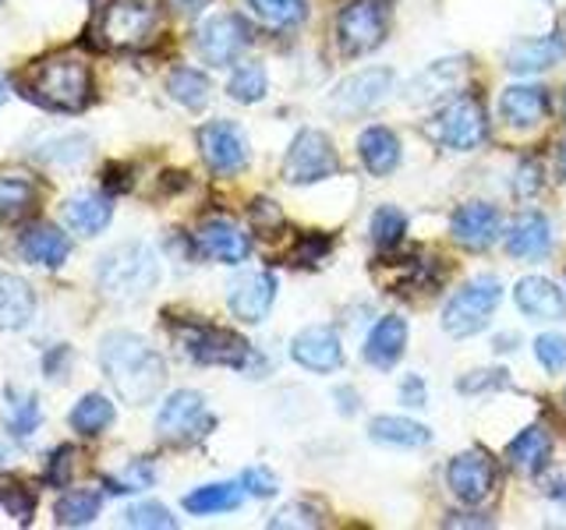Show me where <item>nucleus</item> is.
Returning <instances> with one entry per match:
<instances>
[{
  "label": "nucleus",
  "mask_w": 566,
  "mask_h": 530,
  "mask_svg": "<svg viewBox=\"0 0 566 530\" xmlns=\"http://www.w3.org/2000/svg\"><path fill=\"white\" fill-rule=\"evenodd\" d=\"M99 368L114 393L132 406L149 403L167 379L164 358L138 332H106L99 343Z\"/></svg>",
  "instance_id": "1"
},
{
  "label": "nucleus",
  "mask_w": 566,
  "mask_h": 530,
  "mask_svg": "<svg viewBox=\"0 0 566 530\" xmlns=\"http://www.w3.org/2000/svg\"><path fill=\"white\" fill-rule=\"evenodd\" d=\"M22 96L40 103L43 110L53 114H82L93 103V71L85 61L61 53V57H46L32 64V71L22 78Z\"/></svg>",
  "instance_id": "2"
},
{
  "label": "nucleus",
  "mask_w": 566,
  "mask_h": 530,
  "mask_svg": "<svg viewBox=\"0 0 566 530\" xmlns=\"http://www.w3.org/2000/svg\"><path fill=\"white\" fill-rule=\"evenodd\" d=\"M159 283V258L149 244L142 241H128V244H117L111 247L99 265H96V287L106 300H128L146 297L153 287Z\"/></svg>",
  "instance_id": "3"
},
{
  "label": "nucleus",
  "mask_w": 566,
  "mask_h": 530,
  "mask_svg": "<svg viewBox=\"0 0 566 530\" xmlns=\"http://www.w3.org/2000/svg\"><path fill=\"white\" fill-rule=\"evenodd\" d=\"M153 29L156 11L146 0H106L88 25V35L103 50H138L153 40Z\"/></svg>",
  "instance_id": "4"
},
{
  "label": "nucleus",
  "mask_w": 566,
  "mask_h": 530,
  "mask_svg": "<svg viewBox=\"0 0 566 530\" xmlns=\"http://www.w3.org/2000/svg\"><path fill=\"white\" fill-rule=\"evenodd\" d=\"M503 300V283L495 276H474L442 308V329L450 336H474L489 326V315Z\"/></svg>",
  "instance_id": "5"
},
{
  "label": "nucleus",
  "mask_w": 566,
  "mask_h": 530,
  "mask_svg": "<svg viewBox=\"0 0 566 530\" xmlns=\"http://www.w3.org/2000/svg\"><path fill=\"white\" fill-rule=\"evenodd\" d=\"M389 32V11L382 0H350L336 14V43L347 57L371 53Z\"/></svg>",
  "instance_id": "6"
},
{
  "label": "nucleus",
  "mask_w": 566,
  "mask_h": 530,
  "mask_svg": "<svg viewBox=\"0 0 566 530\" xmlns=\"http://www.w3.org/2000/svg\"><path fill=\"white\" fill-rule=\"evenodd\" d=\"M212 414L206 411V396L191 393V389H177L167 396V403L159 406L156 414V435L174 446H188V442H199L202 435L212 432Z\"/></svg>",
  "instance_id": "7"
},
{
  "label": "nucleus",
  "mask_w": 566,
  "mask_h": 530,
  "mask_svg": "<svg viewBox=\"0 0 566 530\" xmlns=\"http://www.w3.org/2000/svg\"><path fill=\"white\" fill-rule=\"evenodd\" d=\"M185 353L199 364H227V368H248L252 347L244 336L220 329V326H181Z\"/></svg>",
  "instance_id": "8"
},
{
  "label": "nucleus",
  "mask_w": 566,
  "mask_h": 530,
  "mask_svg": "<svg viewBox=\"0 0 566 530\" xmlns=\"http://www.w3.org/2000/svg\"><path fill=\"white\" fill-rule=\"evenodd\" d=\"M340 170V159H336L333 141L323 131H297V138L291 141V152L283 159V177L291 184H315L323 177H333Z\"/></svg>",
  "instance_id": "9"
},
{
  "label": "nucleus",
  "mask_w": 566,
  "mask_h": 530,
  "mask_svg": "<svg viewBox=\"0 0 566 530\" xmlns=\"http://www.w3.org/2000/svg\"><path fill=\"white\" fill-rule=\"evenodd\" d=\"M485 135H489V117H485V106L474 96L453 99L447 110L436 117V138L447 149L471 152V149L482 146Z\"/></svg>",
  "instance_id": "10"
},
{
  "label": "nucleus",
  "mask_w": 566,
  "mask_h": 530,
  "mask_svg": "<svg viewBox=\"0 0 566 530\" xmlns=\"http://www.w3.org/2000/svg\"><path fill=\"white\" fill-rule=\"evenodd\" d=\"M252 46V29L241 14H217L195 32V50L202 53L206 64L212 67H227L234 57Z\"/></svg>",
  "instance_id": "11"
},
{
  "label": "nucleus",
  "mask_w": 566,
  "mask_h": 530,
  "mask_svg": "<svg viewBox=\"0 0 566 530\" xmlns=\"http://www.w3.org/2000/svg\"><path fill=\"white\" fill-rule=\"evenodd\" d=\"M447 485L460 502L468 506L485 502L495 488V459L482 449H468L453 456L447 467Z\"/></svg>",
  "instance_id": "12"
},
{
  "label": "nucleus",
  "mask_w": 566,
  "mask_h": 530,
  "mask_svg": "<svg viewBox=\"0 0 566 530\" xmlns=\"http://www.w3.org/2000/svg\"><path fill=\"white\" fill-rule=\"evenodd\" d=\"M199 149L217 173H241L248 167V138L230 120H209L199 128Z\"/></svg>",
  "instance_id": "13"
},
{
  "label": "nucleus",
  "mask_w": 566,
  "mask_h": 530,
  "mask_svg": "<svg viewBox=\"0 0 566 530\" xmlns=\"http://www.w3.org/2000/svg\"><path fill=\"white\" fill-rule=\"evenodd\" d=\"M389 93H394V71L371 67L350 75L340 88H336L333 106L336 114H368L371 106H379Z\"/></svg>",
  "instance_id": "14"
},
{
  "label": "nucleus",
  "mask_w": 566,
  "mask_h": 530,
  "mask_svg": "<svg viewBox=\"0 0 566 530\" xmlns=\"http://www.w3.org/2000/svg\"><path fill=\"white\" fill-rule=\"evenodd\" d=\"M273 297H276L273 273H244L227 287L230 311H234V318H241V322H248V326H255L270 315Z\"/></svg>",
  "instance_id": "15"
},
{
  "label": "nucleus",
  "mask_w": 566,
  "mask_h": 530,
  "mask_svg": "<svg viewBox=\"0 0 566 530\" xmlns=\"http://www.w3.org/2000/svg\"><path fill=\"white\" fill-rule=\"evenodd\" d=\"M291 358L308 371H336L344 364L340 336L329 326H308L291 340Z\"/></svg>",
  "instance_id": "16"
},
{
  "label": "nucleus",
  "mask_w": 566,
  "mask_h": 530,
  "mask_svg": "<svg viewBox=\"0 0 566 530\" xmlns=\"http://www.w3.org/2000/svg\"><path fill=\"white\" fill-rule=\"evenodd\" d=\"M195 247L212 258V262H223V265H238L248 258V252H252V241H248V234L230 220H206L199 226V234H195Z\"/></svg>",
  "instance_id": "17"
},
{
  "label": "nucleus",
  "mask_w": 566,
  "mask_h": 530,
  "mask_svg": "<svg viewBox=\"0 0 566 530\" xmlns=\"http://www.w3.org/2000/svg\"><path fill=\"white\" fill-rule=\"evenodd\" d=\"M500 226H503L500 209L489 205V202H471L464 209H457L453 220H450L453 237L464 247H474V252H482V247L495 244V237H500Z\"/></svg>",
  "instance_id": "18"
},
{
  "label": "nucleus",
  "mask_w": 566,
  "mask_h": 530,
  "mask_svg": "<svg viewBox=\"0 0 566 530\" xmlns=\"http://www.w3.org/2000/svg\"><path fill=\"white\" fill-rule=\"evenodd\" d=\"M18 252H22V258H29L35 265L57 269V265H64L67 255H71V241H67L64 230L46 226V223H35V226H25L22 230V237H18Z\"/></svg>",
  "instance_id": "19"
},
{
  "label": "nucleus",
  "mask_w": 566,
  "mask_h": 530,
  "mask_svg": "<svg viewBox=\"0 0 566 530\" xmlns=\"http://www.w3.org/2000/svg\"><path fill=\"white\" fill-rule=\"evenodd\" d=\"M35 318V290L22 276L0 273V332L25 329Z\"/></svg>",
  "instance_id": "20"
},
{
  "label": "nucleus",
  "mask_w": 566,
  "mask_h": 530,
  "mask_svg": "<svg viewBox=\"0 0 566 530\" xmlns=\"http://www.w3.org/2000/svg\"><path fill=\"white\" fill-rule=\"evenodd\" d=\"M513 297H517V308L527 318H542V322H559V318L566 315L563 294L545 276H524L517 283V290H513Z\"/></svg>",
  "instance_id": "21"
},
{
  "label": "nucleus",
  "mask_w": 566,
  "mask_h": 530,
  "mask_svg": "<svg viewBox=\"0 0 566 530\" xmlns=\"http://www.w3.org/2000/svg\"><path fill=\"white\" fill-rule=\"evenodd\" d=\"M64 216H67L71 230H78V234H85V237H96V234H103L106 226H111L114 202H111V194L82 191V194H71V199H67Z\"/></svg>",
  "instance_id": "22"
},
{
  "label": "nucleus",
  "mask_w": 566,
  "mask_h": 530,
  "mask_svg": "<svg viewBox=\"0 0 566 530\" xmlns=\"http://www.w3.org/2000/svg\"><path fill=\"white\" fill-rule=\"evenodd\" d=\"M500 114L513 128H535L548 114V93L538 85H510L500 96Z\"/></svg>",
  "instance_id": "23"
},
{
  "label": "nucleus",
  "mask_w": 566,
  "mask_h": 530,
  "mask_svg": "<svg viewBox=\"0 0 566 530\" xmlns=\"http://www.w3.org/2000/svg\"><path fill=\"white\" fill-rule=\"evenodd\" d=\"M553 247V226L538 212H524V216L513 220L510 234H506V252L513 258H542Z\"/></svg>",
  "instance_id": "24"
},
{
  "label": "nucleus",
  "mask_w": 566,
  "mask_h": 530,
  "mask_svg": "<svg viewBox=\"0 0 566 530\" xmlns=\"http://www.w3.org/2000/svg\"><path fill=\"white\" fill-rule=\"evenodd\" d=\"M566 43L559 35H538V40H524L506 53V67L513 75H535V71H545L563 61Z\"/></svg>",
  "instance_id": "25"
},
{
  "label": "nucleus",
  "mask_w": 566,
  "mask_h": 530,
  "mask_svg": "<svg viewBox=\"0 0 566 530\" xmlns=\"http://www.w3.org/2000/svg\"><path fill=\"white\" fill-rule=\"evenodd\" d=\"M403 347H407V322L400 315H386L382 322H376V329L368 332L365 361L376 368H389V364H397Z\"/></svg>",
  "instance_id": "26"
},
{
  "label": "nucleus",
  "mask_w": 566,
  "mask_h": 530,
  "mask_svg": "<svg viewBox=\"0 0 566 530\" xmlns=\"http://www.w3.org/2000/svg\"><path fill=\"white\" fill-rule=\"evenodd\" d=\"M358 152H361V163L368 167V173L376 177H386L394 173L397 163H400V141L389 128H365L361 138H358Z\"/></svg>",
  "instance_id": "27"
},
{
  "label": "nucleus",
  "mask_w": 566,
  "mask_h": 530,
  "mask_svg": "<svg viewBox=\"0 0 566 530\" xmlns=\"http://www.w3.org/2000/svg\"><path fill=\"white\" fill-rule=\"evenodd\" d=\"M460 78H464V61H439L411 82L407 99L411 103H436L442 96H450L460 85Z\"/></svg>",
  "instance_id": "28"
},
{
  "label": "nucleus",
  "mask_w": 566,
  "mask_h": 530,
  "mask_svg": "<svg viewBox=\"0 0 566 530\" xmlns=\"http://www.w3.org/2000/svg\"><path fill=\"white\" fill-rule=\"evenodd\" d=\"M43 421V411H40V400L29 389H18V385H8L4 389V424L14 438H29L35 428H40Z\"/></svg>",
  "instance_id": "29"
},
{
  "label": "nucleus",
  "mask_w": 566,
  "mask_h": 530,
  "mask_svg": "<svg viewBox=\"0 0 566 530\" xmlns=\"http://www.w3.org/2000/svg\"><path fill=\"white\" fill-rule=\"evenodd\" d=\"M368 435L382 442V446H403V449H418V446H429L432 432L424 428L418 421H407V417H376L368 424Z\"/></svg>",
  "instance_id": "30"
},
{
  "label": "nucleus",
  "mask_w": 566,
  "mask_h": 530,
  "mask_svg": "<svg viewBox=\"0 0 566 530\" xmlns=\"http://www.w3.org/2000/svg\"><path fill=\"white\" fill-rule=\"evenodd\" d=\"M548 449H553V438H548V432L542 428V424H531V428H524V432L506 446V459H510V467H517V470L531 474V470L545 467Z\"/></svg>",
  "instance_id": "31"
},
{
  "label": "nucleus",
  "mask_w": 566,
  "mask_h": 530,
  "mask_svg": "<svg viewBox=\"0 0 566 530\" xmlns=\"http://www.w3.org/2000/svg\"><path fill=\"white\" fill-rule=\"evenodd\" d=\"M103 509V495L93 488H78V491H64L57 506H53V520L61 527H88Z\"/></svg>",
  "instance_id": "32"
},
{
  "label": "nucleus",
  "mask_w": 566,
  "mask_h": 530,
  "mask_svg": "<svg viewBox=\"0 0 566 530\" xmlns=\"http://www.w3.org/2000/svg\"><path fill=\"white\" fill-rule=\"evenodd\" d=\"M67 424L78 435H99V432H106L114 424V403L106 396H99V393H88V396H82L75 406H71Z\"/></svg>",
  "instance_id": "33"
},
{
  "label": "nucleus",
  "mask_w": 566,
  "mask_h": 530,
  "mask_svg": "<svg viewBox=\"0 0 566 530\" xmlns=\"http://www.w3.org/2000/svg\"><path fill=\"white\" fill-rule=\"evenodd\" d=\"M248 8L265 29H297L308 18V0H248Z\"/></svg>",
  "instance_id": "34"
},
{
  "label": "nucleus",
  "mask_w": 566,
  "mask_h": 530,
  "mask_svg": "<svg viewBox=\"0 0 566 530\" xmlns=\"http://www.w3.org/2000/svg\"><path fill=\"white\" fill-rule=\"evenodd\" d=\"M241 499H244L241 485H206V488H195L191 495H185V509L195 512V517H212V512L238 509Z\"/></svg>",
  "instance_id": "35"
},
{
  "label": "nucleus",
  "mask_w": 566,
  "mask_h": 530,
  "mask_svg": "<svg viewBox=\"0 0 566 530\" xmlns=\"http://www.w3.org/2000/svg\"><path fill=\"white\" fill-rule=\"evenodd\" d=\"M167 93H170V99L188 106V110H202L209 103V78L195 67H177L167 78Z\"/></svg>",
  "instance_id": "36"
},
{
  "label": "nucleus",
  "mask_w": 566,
  "mask_h": 530,
  "mask_svg": "<svg viewBox=\"0 0 566 530\" xmlns=\"http://www.w3.org/2000/svg\"><path fill=\"white\" fill-rule=\"evenodd\" d=\"M35 205V188L25 177H0V223L22 220Z\"/></svg>",
  "instance_id": "37"
},
{
  "label": "nucleus",
  "mask_w": 566,
  "mask_h": 530,
  "mask_svg": "<svg viewBox=\"0 0 566 530\" xmlns=\"http://www.w3.org/2000/svg\"><path fill=\"white\" fill-rule=\"evenodd\" d=\"M0 506L8 509V517H14V523H32L35 512L32 485H25L22 477H0Z\"/></svg>",
  "instance_id": "38"
},
{
  "label": "nucleus",
  "mask_w": 566,
  "mask_h": 530,
  "mask_svg": "<svg viewBox=\"0 0 566 530\" xmlns=\"http://www.w3.org/2000/svg\"><path fill=\"white\" fill-rule=\"evenodd\" d=\"M265 71L262 64H241L234 75H230L227 82V93L230 99H238V103H259L265 96Z\"/></svg>",
  "instance_id": "39"
},
{
  "label": "nucleus",
  "mask_w": 566,
  "mask_h": 530,
  "mask_svg": "<svg viewBox=\"0 0 566 530\" xmlns=\"http://www.w3.org/2000/svg\"><path fill=\"white\" fill-rule=\"evenodd\" d=\"M407 234V216L397 209V205H382L376 209V216H371V241L379 247H397Z\"/></svg>",
  "instance_id": "40"
},
{
  "label": "nucleus",
  "mask_w": 566,
  "mask_h": 530,
  "mask_svg": "<svg viewBox=\"0 0 566 530\" xmlns=\"http://www.w3.org/2000/svg\"><path fill=\"white\" fill-rule=\"evenodd\" d=\"M124 523L142 527V530H174L177 527V520L170 517V509L159 506V502H135L128 512H124Z\"/></svg>",
  "instance_id": "41"
},
{
  "label": "nucleus",
  "mask_w": 566,
  "mask_h": 530,
  "mask_svg": "<svg viewBox=\"0 0 566 530\" xmlns=\"http://www.w3.org/2000/svg\"><path fill=\"white\" fill-rule=\"evenodd\" d=\"M535 358L542 361L545 371H563L566 368V336L545 332L535 340Z\"/></svg>",
  "instance_id": "42"
},
{
  "label": "nucleus",
  "mask_w": 566,
  "mask_h": 530,
  "mask_svg": "<svg viewBox=\"0 0 566 530\" xmlns=\"http://www.w3.org/2000/svg\"><path fill=\"white\" fill-rule=\"evenodd\" d=\"M323 517H318V509L308 506V502H294V506H283L276 517L270 520L273 530H283V527H318Z\"/></svg>",
  "instance_id": "43"
},
{
  "label": "nucleus",
  "mask_w": 566,
  "mask_h": 530,
  "mask_svg": "<svg viewBox=\"0 0 566 530\" xmlns=\"http://www.w3.org/2000/svg\"><path fill=\"white\" fill-rule=\"evenodd\" d=\"M149 485H153L149 464H132L128 470H124V477H106V491H114V495H128V491L149 488Z\"/></svg>",
  "instance_id": "44"
},
{
  "label": "nucleus",
  "mask_w": 566,
  "mask_h": 530,
  "mask_svg": "<svg viewBox=\"0 0 566 530\" xmlns=\"http://www.w3.org/2000/svg\"><path fill=\"white\" fill-rule=\"evenodd\" d=\"M75 446H61L57 453L50 456V467H46V481L57 485V488H67L71 481V470H75Z\"/></svg>",
  "instance_id": "45"
},
{
  "label": "nucleus",
  "mask_w": 566,
  "mask_h": 530,
  "mask_svg": "<svg viewBox=\"0 0 566 530\" xmlns=\"http://www.w3.org/2000/svg\"><path fill=\"white\" fill-rule=\"evenodd\" d=\"M241 488L248 495H259V499H270V495H276V474L273 470H265V467H248L241 474Z\"/></svg>",
  "instance_id": "46"
},
{
  "label": "nucleus",
  "mask_w": 566,
  "mask_h": 530,
  "mask_svg": "<svg viewBox=\"0 0 566 530\" xmlns=\"http://www.w3.org/2000/svg\"><path fill=\"white\" fill-rule=\"evenodd\" d=\"M503 389V385H510L506 382V371H471L468 379H460L457 382V389L460 393H478V389Z\"/></svg>",
  "instance_id": "47"
},
{
  "label": "nucleus",
  "mask_w": 566,
  "mask_h": 530,
  "mask_svg": "<svg viewBox=\"0 0 566 530\" xmlns=\"http://www.w3.org/2000/svg\"><path fill=\"white\" fill-rule=\"evenodd\" d=\"M252 223L262 230H276V226H283V212H280V205L276 202H270V199H259V202H252Z\"/></svg>",
  "instance_id": "48"
},
{
  "label": "nucleus",
  "mask_w": 566,
  "mask_h": 530,
  "mask_svg": "<svg viewBox=\"0 0 566 530\" xmlns=\"http://www.w3.org/2000/svg\"><path fill=\"white\" fill-rule=\"evenodd\" d=\"M326 252H329V237H305L297 252H294V262L297 265H312V262L323 258Z\"/></svg>",
  "instance_id": "49"
},
{
  "label": "nucleus",
  "mask_w": 566,
  "mask_h": 530,
  "mask_svg": "<svg viewBox=\"0 0 566 530\" xmlns=\"http://www.w3.org/2000/svg\"><path fill=\"white\" fill-rule=\"evenodd\" d=\"M400 400H403L407 406H424V385H421L418 375H407V379L400 382Z\"/></svg>",
  "instance_id": "50"
},
{
  "label": "nucleus",
  "mask_w": 566,
  "mask_h": 530,
  "mask_svg": "<svg viewBox=\"0 0 566 530\" xmlns=\"http://www.w3.org/2000/svg\"><path fill=\"white\" fill-rule=\"evenodd\" d=\"M167 4H170V11H174V14L195 18V14H202V11L212 4V0H167Z\"/></svg>",
  "instance_id": "51"
},
{
  "label": "nucleus",
  "mask_w": 566,
  "mask_h": 530,
  "mask_svg": "<svg viewBox=\"0 0 566 530\" xmlns=\"http://www.w3.org/2000/svg\"><path fill=\"white\" fill-rule=\"evenodd\" d=\"M521 177H524V184H521V191H535V188H538V163H527Z\"/></svg>",
  "instance_id": "52"
},
{
  "label": "nucleus",
  "mask_w": 566,
  "mask_h": 530,
  "mask_svg": "<svg viewBox=\"0 0 566 530\" xmlns=\"http://www.w3.org/2000/svg\"><path fill=\"white\" fill-rule=\"evenodd\" d=\"M336 400H344V403H340V411H344V414H354V411H358V396H354V393H344V389H340V393H336Z\"/></svg>",
  "instance_id": "53"
},
{
  "label": "nucleus",
  "mask_w": 566,
  "mask_h": 530,
  "mask_svg": "<svg viewBox=\"0 0 566 530\" xmlns=\"http://www.w3.org/2000/svg\"><path fill=\"white\" fill-rule=\"evenodd\" d=\"M556 163H559V173H563V181H566V138L559 141V156H556Z\"/></svg>",
  "instance_id": "54"
},
{
  "label": "nucleus",
  "mask_w": 566,
  "mask_h": 530,
  "mask_svg": "<svg viewBox=\"0 0 566 530\" xmlns=\"http://www.w3.org/2000/svg\"><path fill=\"white\" fill-rule=\"evenodd\" d=\"M4 99H8V85H4V78H0V106H4Z\"/></svg>",
  "instance_id": "55"
},
{
  "label": "nucleus",
  "mask_w": 566,
  "mask_h": 530,
  "mask_svg": "<svg viewBox=\"0 0 566 530\" xmlns=\"http://www.w3.org/2000/svg\"><path fill=\"white\" fill-rule=\"evenodd\" d=\"M8 456V446H0V459H4Z\"/></svg>",
  "instance_id": "56"
}]
</instances>
